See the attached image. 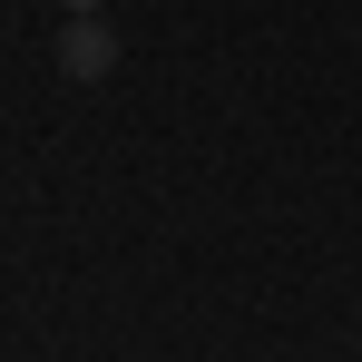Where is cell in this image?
<instances>
[{
    "label": "cell",
    "instance_id": "1",
    "mask_svg": "<svg viewBox=\"0 0 362 362\" xmlns=\"http://www.w3.org/2000/svg\"><path fill=\"white\" fill-rule=\"evenodd\" d=\"M59 69H69V78H108V69H118V30H108L98 10H88V20H69V40H59Z\"/></svg>",
    "mask_w": 362,
    "mask_h": 362
},
{
    "label": "cell",
    "instance_id": "2",
    "mask_svg": "<svg viewBox=\"0 0 362 362\" xmlns=\"http://www.w3.org/2000/svg\"><path fill=\"white\" fill-rule=\"evenodd\" d=\"M59 10H69V20H88V10H108V0H59Z\"/></svg>",
    "mask_w": 362,
    "mask_h": 362
}]
</instances>
